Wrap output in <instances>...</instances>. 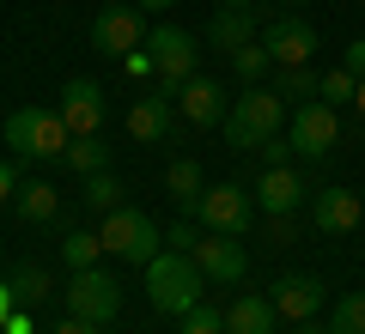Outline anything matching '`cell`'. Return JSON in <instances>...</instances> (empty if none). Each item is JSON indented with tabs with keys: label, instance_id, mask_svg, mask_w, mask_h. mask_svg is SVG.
I'll return each instance as SVG.
<instances>
[{
	"label": "cell",
	"instance_id": "obj_1",
	"mask_svg": "<svg viewBox=\"0 0 365 334\" xmlns=\"http://www.w3.org/2000/svg\"><path fill=\"white\" fill-rule=\"evenodd\" d=\"M146 298H153L158 316H177L182 322L201 298H207V273L182 256V249H158V256L146 261Z\"/></svg>",
	"mask_w": 365,
	"mask_h": 334
},
{
	"label": "cell",
	"instance_id": "obj_2",
	"mask_svg": "<svg viewBox=\"0 0 365 334\" xmlns=\"http://www.w3.org/2000/svg\"><path fill=\"white\" fill-rule=\"evenodd\" d=\"M225 140L237 146V152H256L262 140H274V134L287 128V98L274 85H250L244 98H232V110H225Z\"/></svg>",
	"mask_w": 365,
	"mask_h": 334
},
{
	"label": "cell",
	"instance_id": "obj_3",
	"mask_svg": "<svg viewBox=\"0 0 365 334\" xmlns=\"http://www.w3.org/2000/svg\"><path fill=\"white\" fill-rule=\"evenodd\" d=\"M201 49H207V43H201L195 31H182V25H158L153 37H146L153 79H158V91H165V98H177V91L201 73Z\"/></svg>",
	"mask_w": 365,
	"mask_h": 334
},
{
	"label": "cell",
	"instance_id": "obj_4",
	"mask_svg": "<svg viewBox=\"0 0 365 334\" xmlns=\"http://www.w3.org/2000/svg\"><path fill=\"white\" fill-rule=\"evenodd\" d=\"M6 146L19 158H67L73 128L61 122V110H43V103H19L6 116Z\"/></svg>",
	"mask_w": 365,
	"mask_h": 334
},
{
	"label": "cell",
	"instance_id": "obj_5",
	"mask_svg": "<svg viewBox=\"0 0 365 334\" xmlns=\"http://www.w3.org/2000/svg\"><path fill=\"white\" fill-rule=\"evenodd\" d=\"M98 237H104V249H110V256L134 261V268H146V261H153L158 249H165V231L153 225V213H140V207H128V201L104 213V231H98Z\"/></svg>",
	"mask_w": 365,
	"mask_h": 334
},
{
	"label": "cell",
	"instance_id": "obj_6",
	"mask_svg": "<svg viewBox=\"0 0 365 334\" xmlns=\"http://www.w3.org/2000/svg\"><path fill=\"white\" fill-rule=\"evenodd\" d=\"M256 213H262V207H256L250 189H237V182H213V189L195 201L189 219H195L201 231H220V237H250V231H256Z\"/></svg>",
	"mask_w": 365,
	"mask_h": 334
},
{
	"label": "cell",
	"instance_id": "obj_7",
	"mask_svg": "<svg viewBox=\"0 0 365 334\" xmlns=\"http://www.w3.org/2000/svg\"><path fill=\"white\" fill-rule=\"evenodd\" d=\"M146 6L140 0H110L104 13L91 19V49L110 55V61H128L134 49H146Z\"/></svg>",
	"mask_w": 365,
	"mask_h": 334
},
{
	"label": "cell",
	"instance_id": "obj_8",
	"mask_svg": "<svg viewBox=\"0 0 365 334\" xmlns=\"http://www.w3.org/2000/svg\"><path fill=\"white\" fill-rule=\"evenodd\" d=\"M61 304H67V316H86V322H116L122 316V286L110 280L104 268H79V273H67V286H61Z\"/></svg>",
	"mask_w": 365,
	"mask_h": 334
},
{
	"label": "cell",
	"instance_id": "obj_9",
	"mask_svg": "<svg viewBox=\"0 0 365 334\" xmlns=\"http://www.w3.org/2000/svg\"><path fill=\"white\" fill-rule=\"evenodd\" d=\"M287 140H292V152H299L304 165H317V158H329V146L341 140L335 103H323V98L299 103V110H292V116H287Z\"/></svg>",
	"mask_w": 365,
	"mask_h": 334
},
{
	"label": "cell",
	"instance_id": "obj_10",
	"mask_svg": "<svg viewBox=\"0 0 365 334\" xmlns=\"http://www.w3.org/2000/svg\"><path fill=\"white\" fill-rule=\"evenodd\" d=\"M61 122L73 128V140H86V134H104L110 122V98L98 79H67L61 85Z\"/></svg>",
	"mask_w": 365,
	"mask_h": 334
},
{
	"label": "cell",
	"instance_id": "obj_11",
	"mask_svg": "<svg viewBox=\"0 0 365 334\" xmlns=\"http://www.w3.org/2000/svg\"><path fill=\"white\" fill-rule=\"evenodd\" d=\"M189 261H195L201 273H207V286H237L250 273V256L237 237H220V231H201L195 249H189Z\"/></svg>",
	"mask_w": 365,
	"mask_h": 334
},
{
	"label": "cell",
	"instance_id": "obj_12",
	"mask_svg": "<svg viewBox=\"0 0 365 334\" xmlns=\"http://www.w3.org/2000/svg\"><path fill=\"white\" fill-rule=\"evenodd\" d=\"M262 49L274 55V67H311V55H317V31H311V19H299V13L274 19V25L262 31Z\"/></svg>",
	"mask_w": 365,
	"mask_h": 334
},
{
	"label": "cell",
	"instance_id": "obj_13",
	"mask_svg": "<svg viewBox=\"0 0 365 334\" xmlns=\"http://www.w3.org/2000/svg\"><path fill=\"white\" fill-rule=\"evenodd\" d=\"M359 219H365V194H353V189H317L311 194V225L323 237L359 231Z\"/></svg>",
	"mask_w": 365,
	"mask_h": 334
},
{
	"label": "cell",
	"instance_id": "obj_14",
	"mask_svg": "<svg viewBox=\"0 0 365 334\" xmlns=\"http://www.w3.org/2000/svg\"><path fill=\"white\" fill-rule=\"evenodd\" d=\"M304 194H311V189H304V177L292 165H274V170H262V177H256V207L268 219H292L304 207Z\"/></svg>",
	"mask_w": 365,
	"mask_h": 334
},
{
	"label": "cell",
	"instance_id": "obj_15",
	"mask_svg": "<svg viewBox=\"0 0 365 334\" xmlns=\"http://www.w3.org/2000/svg\"><path fill=\"white\" fill-rule=\"evenodd\" d=\"M225 110H232V103H225V85H220V79H201V73H195L189 85L177 91V116L195 122V128H220Z\"/></svg>",
	"mask_w": 365,
	"mask_h": 334
},
{
	"label": "cell",
	"instance_id": "obj_16",
	"mask_svg": "<svg viewBox=\"0 0 365 334\" xmlns=\"http://www.w3.org/2000/svg\"><path fill=\"white\" fill-rule=\"evenodd\" d=\"M268 298H274V310L287 322H311L317 310H323V280H317V273H287Z\"/></svg>",
	"mask_w": 365,
	"mask_h": 334
},
{
	"label": "cell",
	"instance_id": "obj_17",
	"mask_svg": "<svg viewBox=\"0 0 365 334\" xmlns=\"http://www.w3.org/2000/svg\"><path fill=\"white\" fill-rule=\"evenodd\" d=\"M207 49H220V55H237L244 43H256V6H220V13L207 19Z\"/></svg>",
	"mask_w": 365,
	"mask_h": 334
},
{
	"label": "cell",
	"instance_id": "obj_18",
	"mask_svg": "<svg viewBox=\"0 0 365 334\" xmlns=\"http://www.w3.org/2000/svg\"><path fill=\"white\" fill-rule=\"evenodd\" d=\"M170 122H177V98H165V91H153V98H134V110H128V134H134L140 146L165 140Z\"/></svg>",
	"mask_w": 365,
	"mask_h": 334
},
{
	"label": "cell",
	"instance_id": "obj_19",
	"mask_svg": "<svg viewBox=\"0 0 365 334\" xmlns=\"http://www.w3.org/2000/svg\"><path fill=\"white\" fill-rule=\"evenodd\" d=\"M274 322H280V310L262 292H244L225 304V334H274Z\"/></svg>",
	"mask_w": 365,
	"mask_h": 334
},
{
	"label": "cell",
	"instance_id": "obj_20",
	"mask_svg": "<svg viewBox=\"0 0 365 334\" xmlns=\"http://www.w3.org/2000/svg\"><path fill=\"white\" fill-rule=\"evenodd\" d=\"M165 194L182 207V213H195V201L207 194V177H201L195 158H170V170H165Z\"/></svg>",
	"mask_w": 365,
	"mask_h": 334
},
{
	"label": "cell",
	"instance_id": "obj_21",
	"mask_svg": "<svg viewBox=\"0 0 365 334\" xmlns=\"http://www.w3.org/2000/svg\"><path fill=\"white\" fill-rule=\"evenodd\" d=\"M19 213L31 219V225H55L61 219V189H49V182H19Z\"/></svg>",
	"mask_w": 365,
	"mask_h": 334
},
{
	"label": "cell",
	"instance_id": "obj_22",
	"mask_svg": "<svg viewBox=\"0 0 365 334\" xmlns=\"http://www.w3.org/2000/svg\"><path fill=\"white\" fill-rule=\"evenodd\" d=\"M317 85H323V73H317V67H274V91H280V98H299V103H311L317 98Z\"/></svg>",
	"mask_w": 365,
	"mask_h": 334
},
{
	"label": "cell",
	"instance_id": "obj_23",
	"mask_svg": "<svg viewBox=\"0 0 365 334\" xmlns=\"http://www.w3.org/2000/svg\"><path fill=\"white\" fill-rule=\"evenodd\" d=\"M232 73L244 79V85H262V79H274V55L262 49V37H256V43H244V49L232 55Z\"/></svg>",
	"mask_w": 365,
	"mask_h": 334
},
{
	"label": "cell",
	"instance_id": "obj_24",
	"mask_svg": "<svg viewBox=\"0 0 365 334\" xmlns=\"http://www.w3.org/2000/svg\"><path fill=\"white\" fill-rule=\"evenodd\" d=\"M67 165H73L79 177H98V170H110V146H104V134H86V140H73V146H67Z\"/></svg>",
	"mask_w": 365,
	"mask_h": 334
},
{
	"label": "cell",
	"instance_id": "obj_25",
	"mask_svg": "<svg viewBox=\"0 0 365 334\" xmlns=\"http://www.w3.org/2000/svg\"><path fill=\"white\" fill-rule=\"evenodd\" d=\"M98 256H104V237H91V231H67V237H61V261H67V273L98 268Z\"/></svg>",
	"mask_w": 365,
	"mask_h": 334
},
{
	"label": "cell",
	"instance_id": "obj_26",
	"mask_svg": "<svg viewBox=\"0 0 365 334\" xmlns=\"http://www.w3.org/2000/svg\"><path fill=\"white\" fill-rule=\"evenodd\" d=\"M6 286H13V298H19V304H43V298H49L55 292V280H49V268H19L13 273V280H6Z\"/></svg>",
	"mask_w": 365,
	"mask_h": 334
},
{
	"label": "cell",
	"instance_id": "obj_27",
	"mask_svg": "<svg viewBox=\"0 0 365 334\" xmlns=\"http://www.w3.org/2000/svg\"><path fill=\"white\" fill-rule=\"evenodd\" d=\"M329 328L335 334H365V292H341L329 310Z\"/></svg>",
	"mask_w": 365,
	"mask_h": 334
},
{
	"label": "cell",
	"instance_id": "obj_28",
	"mask_svg": "<svg viewBox=\"0 0 365 334\" xmlns=\"http://www.w3.org/2000/svg\"><path fill=\"white\" fill-rule=\"evenodd\" d=\"M86 207L98 219L110 213V207H122V182H116V170H98V177H86Z\"/></svg>",
	"mask_w": 365,
	"mask_h": 334
},
{
	"label": "cell",
	"instance_id": "obj_29",
	"mask_svg": "<svg viewBox=\"0 0 365 334\" xmlns=\"http://www.w3.org/2000/svg\"><path fill=\"white\" fill-rule=\"evenodd\" d=\"M182 334H225V310L201 298V304L189 310V316H182Z\"/></svg>",
	"mask_w": 365,
	"mask_h": 334
},
{
	"label": "cell",
	"instance_id": "obj_30",
	"mask_svg": "<svg viewBox=\"0 0 365 334\" xmlns=\"http://www.w3.org/2000/svg\"><path fill=\"white\" fill-rule=\"evenodd\" d=\"M353 91H359V79H353L347 67H335V73H323L317 98H323V103H353Z\"/></svg>",
	"mask_w": 365,
	"mask_h": 334
},
{
	"label": "cell",
	"instance_id": "obj_31",
	"mask_svg": "<svg viewBox=\"0 0 365 334\" xmlns=\"http://www.w3.org/2000/svg\"><path fill=\"white\" fill-rule=\"evenodd\" d=\"M256 158H262V170H274V165H287V158H299V152H292L287 134H274V140H262V146H256Z\"/></svg>",
	"mask_w": 365,
	"mask_h": 334
},
{
	"label": "cell",
	"instance_id": "obj_32",
	"mask_svg": "<svg viewBox=\"0 0 365 334\" xmlns=\"http://www.w3.org/2000/svg\"><path fill=\"white\" fill-rule=\"evenodd\" d=\"M195 237H201L195 219H177V225L165 231V249H182V256H189V249H195Z\"/></svg>",
	"mask_w": 365,
	"mask_h": 334
},
{
	"label": "cell",
	"instance_id": "obj_33",
	"mask_svg": "<svg viewBox=\"0 0 365 334\" xmlns=\"http://www.w3.org/2000/svg\"><path fill=\"white\" fill-rule=\"evenodd\" d=\"M55 334H110V328H104V322H86V316H61Z\"/></svg>",
	"mask_w": 365,
	"mask_h": 334
},
{
	"label": "cell",
	"instance_id": "obj_34",
	"mask_svg": "<svg viewBox=\"0 0 365 334\" xmlns=\"http://www.w3.org/2000/svg\"><path fill=\"white\" fill-rule=\"evenodd\" d=\"M341 67H347L353 79H365V37H353V43H347V55H341Z\"/></svg>",
	"mask_w": 365,
	"mask_h": 334
},
{
	"label": "cell",
	"instance_id": "obj_35",
	"mask_svg": "<svg viewBox=\"0 0 365 334\" xmlns=\"http://www.w3.org/2000/svg\"><path fill=\"white\" fill-rule=\"evenodd\" d=\"M13 194H19V177H13V165L0 158V201H13Z\"/></svg>",
	"mask_w": 365,
	"mask_h": 334
},
{
	"label": "cell",
	"instance_id": "obj_36",
	"mask_svg": "<svg viewBox=\"0 0 365 334\" xmlns=\"http://www.w3.org/2000/svg\"><path fill=\"white\" fill-rule=\"evenodd\" d=\"M0 334H31V316H25V304H19L13 316H6V328H0Z\"/></svg>",
	"mask_w": 365,
	"mask_h": 334
},
{
	"label": "cell",
	"instance_id": "obj_37",
	"mask_svg": "<svg viewBox=\"0 0 365 334\" xmlns=\"http://www.w3.org/2000/svg\"><path fill=\"white\" fill-rule=\"evenodd\" d=\"M13 310H19V298H13V286L0 280V328H6V316H13Z\"/></svg>",
	"mask_w": 365,
	"mask_h": 334
},
{
	"label": "cell",
	"instance_id": "obj_38",
	"mask_svg": "<svg viewBox=\"0 0 365 334\" xmlns=\"http://www.w3.org/2000/svg\"><path fill=\"white\" fill-rule=\"evenodd\" d=\"M292 334H335V328H329V322H317V316H311V322H299V328H292Z\"/></svg>",
	"mask_w": 365,
	"mask_h": 334
},
{
	"label": "cell",
	"instance_id": "obj_39",
	"mask_svg": "<svg viewBox=\"0 0 365 334\" xmlns=\"http://www.w3.org/2000/svg\"><path fill=\"white\" fill-rule=\"evenodd\" d=\"M140 6L146 13H165V6H177V0H140Z\"/></svg>",
	"mask_w": 365,
	"mask_h": 334
},
{
	"label": "cell",
	"instance_id": "obj_40",
	"mask_svg": "<svg viewBox=\"0 0 365 334\" xmlns=\"http://www.w3.org/2000/svg\"><path fill=\"white\" fill-rule=\"evenodd\" d=\"M353 110H359V116H365V79H359V91H353Z\"/></svg>",
	"mask_w": 365,
	"mask_h": 334
},
{
	"label": "cell",
	"instance_id": "obj_41",
	"mask_svg": "<svg viewBox=\"0 0 365 334\" xmlns=\"http://www.w3.org/2000/svg\"><path fill=\"white\" fill-rule=\"evenodd\" d=\"M220 6H256V0H220Z\"/></svg>",
	"mask_w": 365,
	"mask_h": 334
},
{
	"label": "cell",
	"instance_id": "obj_42",
	"mask_svg": "<svg viewBox=\"0 0 365 334\" xmlns=\"http://www.w3.org/2000/svg\"><path fill=\"white\" fill-rule=\"evenodd\" d=\"M287 6H299V0H287Z\"/></svg>",
	"mask_w": 365,
	"mask_h": 334
}]
</instances>
